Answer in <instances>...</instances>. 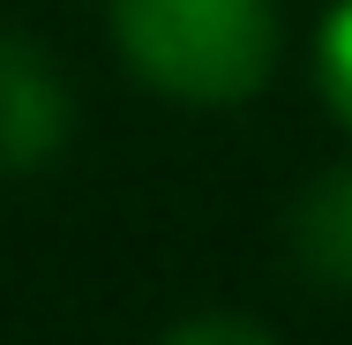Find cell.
Segmentation results:
<instances>
[{
	"label": "cell",
	"instance_id": "cell-4",
	"mask_svg": "<svg viewBox=\"0 0 352 345\" xmlns=\"http://www.w3.org/2000/svg\"><path fill=\"white\" fill-rule=\"evenodd\" d=\"M322 98L338 105V121L352 128V0H338L330 23H322Z\"/></svg>",
	"mask_w": 352,
	"mask_h": 345
},
{
	"label": "cell",
	"instance_id": "cell-3",
	"mask_svg": "<svg viewBox=\"0 0 352 345\" xmlns=\"http://www.w3.org/2000/svg\"><path fill=\"white\" fill-rule=\"evenodd\" d=\"M292 255H300L307 278L352 293V165L322 173V180L292 203Z\"/></svg>",
	"mask_w": 352,
	"mask_h": 345
},
{
	"label": "cell",
	"instance_id": "cell-2",
	"mask_svg": "<svg viewBox=\"0 0 352 345\" xmlns=\"http://www.w3.org/2000/svg\"><path fill=\"white\" fill-rule=\"evenodd\" d=\"M68 136H75V98L60 68L23 30H0V173H30L45 158H60Z\"/></svg>",
	"mask_w": 352,
	"mask_h": 345
},
{
	"label": "cell",
	"instance_id": "cell-1",
	"mask_svg": "<svg viewBox=\"0 0 352 345\" xmlns=\"http://www.w3.org/2000/svg\"><path fill=\"white\" fill-rule=\"evenodd\" d=\"M113 38L128 68L188 105L255 98L278 61L270 0H113Z\"/></svg>",
	"mask_w": 352,
	"mask_h": 345
},
{
	"label": "cell",
	"instance_id": "cell-5",
	"mask_svg": "<svg viewBox=\"0 0 352 345\" xmlns=\"http://www.w3.org/2000/svg\"><path fill=\"white\" fill-rule=\"evenodd\" d=\"M157 345H278V338H270V331H255V323H240V315H195V323L165 331Z\"/></svg>",
	"mask_w": 352,
	"mask_h": 345
}]
</instances>
